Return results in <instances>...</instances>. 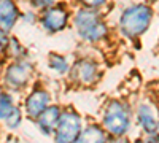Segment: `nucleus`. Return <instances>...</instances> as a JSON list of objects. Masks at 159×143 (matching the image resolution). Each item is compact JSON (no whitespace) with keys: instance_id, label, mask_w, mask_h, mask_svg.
I'll list each match as a JSON object with an SVG mask.
<instances>
[{"instance_id":"nucleus-1","label":"nucleus","mask_w":159,"mask_h":143,"mask_svg":"<svg viewBox=\"0 0 159 143\" xmlns=\"http://www.w3.org/2000/svg\"><path fill=\"white\" fill-rule=\"evenodd\" d=\"M99 123L110 137L129 135L134 129V105L126 97H110L100 108Z\"/></svg>"},{"instance_id":"nucleus-2","label":"nucleus","mask_w":159,"mask_h":143,"mask_svg":"<svg viewBox=\"0 0 159 143\" xmlns=\"http://www.w3.org/2000/svg\"><path fill=\"white\" fill-rule=\"evenodd\" d=\"M72 25L80 40L91 45L102 43L110 35V25L105 21L102 10L78 7L72 15Z\"/></svg>"},{"instance_id":"nucleus-3","label":"nucleus","mask_w":159,"mask_h":143,"mask_svg":"<svg viewBox=\"0 0 159 143\" xmlns=\"http://www.w3.org/2000/svg\"><path fill=\"white\" fill-rule=\"evenodd\" d=\"M154 11L151 5L137 2L126 7L118 18V30L127 40H139L148 32L153 22Z\"/></svg>"},{"instance_id":"nucleus-4","label":"nucleus","mask_w":159,"mask_h":143,"mask_svg":"<svg viewBox=\"0 0 159 143\" xmlns=\"http://www.w3.org/2000/svg\"><path fill=\"white\" fill-rule=\"evenodd\" d=\"M34 76H35V67L29 59L11 60L5 65L0 81H2L3 89L8 92H22V91L32 86Z\"/></svg>"},{"instance_id":"nucleus-5","label":"nucleus","mask_w":159,"mask_h":143,"mask_svg":"<svg viewBox=\"0 0 159 143\" xmlns=\"http://www.w3.org/2000/svg\"><path fill=\"white\" fill-rule=\"evenodd\" d=\"M102 76H103V69L100 62L96 60L94 57H86V56L72 60V67L67 75L70 84L83 89L97 86Z\"/></svg>"},{"instance_id":"nucleus-6","label":"nucleus","mask_w":159,"mask_h":143,"mask_svg":"<svg viewBox=\"0 0 159 143\" xmlns=\"http://www.w3.org/2000/svg\"><path fill=\"white\" fill-rule=\"evenodd\" d=\"M86 124L84 116L80 113L75 107H64L56 131L52 134L54 143H73L80 138Z\"/></svg>"},{"instance_id":"nucleus-7","label":"nucleus","mask_w":159,"mask_h":143,"mask_svg":"<svg viewBox=\"0 0 159 143\" xmlns=\"http://www.w3.org/2000/svg\"><path fill=\"white\" fill-rule=\"evenodd\" d=\"M51 103H52V96L49 91L40 83L32 84L22 102V110H24L25 118L35 121Z\"/></svg>"},{"instance_id":"nucleus-8","label":"nucleus","mask_w":159,"mask_h":143,"mask_svg":"<svg viewBox=\"0 0 159 143\" xmlns=\"http://www.w3.org/2000/svg\"><path fill=\"white\" fill-rule=\"evenodd\" d=\"M38 22L42 25V29L46 34H59L69 27V24L72 22V13L70 10L65 7L64 3H56L51 8L45 10L40 13Z\"/></svg>"},{"instance_id":"nucleus-9","label":"nucleus","mask_w":159,"mask_h":143,"mask_svg":"<svg viewBox=\"0 0 159 143\" xmlns=\"http://www.w3.org/2000/svg\"><path fill=\"white\" fill-rule=\"evenodd\" d=\"M134 126L142 135L159 132V108L151 100H140L134 107Z\"/></svg>"},{"instance_id":"nucleus-10","label":"nucleus","mask_w":159,"mask_h":143,"mask_svg":"<svg viewBox=\"0 0 159 143\" xmlns=\"http://www.w3.org/2000/svg\"><path fill=\"white\" fill-rule=\"evenodd\" d=\"M62 105L59 103H51V105L38 116V118L34 121L38 132L45 135V137H51L52 138V134L56 131V126L59 123V118H61V113H62Z\"/></svg>"},{"instance_id":"nucleus-11","label":"nucleus","mask_w":159,"mask_h":143,"mask_svg":"<svg viewBox=\"0 0 159 143\" xmlns=\"http://www.w3.org/2000/svg\"><path fill=\"white\" fill-rule=\"evenodd\" d=\"M21 19V10L16 0H0V29L11 32Z\"/></svg>"},{"instance_id":"nucleus-12","label":"nucleus","mask_w":159,"mask_h":143,"mask_svg":"<svg viewBox=\"0 0 159 143\" xmlns=\"http://www.w3.org/2000/svg\"><path fill=\"white\" fill-rule=\"evenodd\" d=\"M80 138H83L86 143H107L110 135L107 134V131L102 127L99 121H88L83 127Z\"/></svg>"},{"instance_id":"nucleus-13","label":"nucleus","mask_w":159,"mask_h":143,"mask_svg":"<svg viewBox=\"0 0 159 143\" xmlns=\"http://www.w3.org/2000/svg\"><path fill=\"white\" fill-rule=\"evenodd\" d=\"M72 67V60L59 53H51L48 56V69L56 76H67Z\"/></svg>"},{"instance_id":"nucleus-14","label":"nucleus","mask_w":159,"mask_h":143,"mask_svg":"<svg viewBox=\"0 0 159 143\" xmlns=\"http://www.w3.org/2000/svg\"><path fill=\"white\" fill-rule=\"evenodd\" d=\"M7 57H10L11 60H24V59H29V51L16 37H11L8 51H7Z\"/></svg>"},{"instance_id":"nucleus-15","label":"nucleus","mask_w":159,"mask_h":143,"mask_svg":"<svg viewBox=\"0 0 159 143\" xmlns=\"http://www.w3.org/2000/svg\"><path fill=\"white\" fill-rule=\"evenodd\" d=\"M24 110H22V107H19V105H16L15 107V110H13L8 116H7V119L2 123V126L7 129V131H18V129L22 126V121H24Z\"/></svg>"},{"instance_id":"nucleus-16","label":"nucleus","mask_w":159,"mask_h":143,"mask_svg":"<svg viewBox=\"0 0 159 143\" xmlns=\"http://www.w3.org/2000/svg\"><path fill=\"white\" fill-rule=\"evenodd\" d=\"M15 107H16V100L13 97V92L3 91L2 96H0V123L7 119V116L15 110Z\"/></svg>"},{"instance_id":"nucleus-17","label":"nucleus","mask_w":159,"mask_h":143,"mask_svg":"<svg viewBox=\"0 0 159 143\" xmlns=\"http://www.w3.org/2000/svg\"><path fill=\"white\" fill-rule=\"evenodd\" d=\"M27 3L32 10H35L37 13H42L48 8H51L52 5L57 3V0H27Z\"/></svg>"},{"instance_id":"nucleus-18","label":"nucleus","mask_w":159,"mask_h":143,"mask_svg":"<svg viewBox=\"0 0 159 143\" xmlns=\"http://www.w3.org/2000/svg\"><path fill=\"white\" fill-rule=\"evenodd\" d=\"M80 7L84 8H94V10H102L108 3V0H76Z\"/></svg>"},{"instance_id":"nucleus-19","label":"nucleus","mask_w":159,"mask_h":143,"mask_svg":"<svg viewBox=\"0 0 159 143\" xmlns=\"http://www.w3.org/2000/svg\"><path fill=\"white\" fill-rule=\"evenodd\" d=\"M10 32H5L0 29V57H7V51L10 45Z\"/></svg>"},{"instance_id":"nucleus-20","label":"nucleus","mask_w":159,"mask_h":143,"mask_svg":"<svg viewBox=\"0 0 159 143\" xmlns=\"http://www.w3.org/2000/svg\"><path fill=\"white\" fill-rule=\"evenodd\" d=\"M38 16L40 15H37V11L32 10V8L25 10V11H21V21L25 22V24H35L38 21Z\"/></svg>"},{"instance_id":"nucleus-21","label":"nucleus","mask_w":159,"mask_h":143,"mask_svg":"<svg viewBox=\"0 0 159 143\" xmlns=\"http://www.w3.org/2000/svg\"><path fill=\"white\" fill-rule=\"evenodd\" d=\"M107 143H132V138L129 135H119V137H110Z\"/></svg>"},{"instance_id":"nucleus-22","label":"nucleus","mask_w":159,"mask_h":143,"mask_svg":"<svg viewBox=\"0 0 159 143\" xmlns=\"http://www.w3.org/2000/svg\"><path fill=\"white\" fill-rule=\"evenodd\" d=\"M132 143H148V140H147V137L145 135H139V137H135V138H132Z\"/></svg>"},{"instance_id":"nucleus-23","label":"nucleus","mask_w":159,"mask_h":143,"mask_svg":"<svg viewBox=\"0 0 159 143\" xmlns=\"http://www.w3.org/2000/svg\"><path fill=\"white\" fill-rule=\"evenodd\" d=\"M5 143H21V141H19V138H18V137L10 135V137L7 138V141H5Z\"/></svg>"},{"instance_id":"nucleus-24","label":"nucleus","mask_w":159,"mask_h":143,"mask_svg":"<svg viewBox=\"0 0 159 143\" xmlns=\"http://www.w3.org/2000/svg\"><path fill=\"white\" fill-rule=\"evenodd\" d=\"M73 143H86V141H84L83 138H78V140H76V141H73Z\"/></svg>"},{"instance_id":"nucleus-25","label":"nucleus","mask_w":159,"mask_h":143,"mask_svg":"<svg viewBox=\"0 0 159 143\" xmlns=\"http://www.w3.org/2000/svg\"><path fill=\"white\" fill-rule=\"evenodd\" d=\"M3 91H5V89H3V86H2V81H0V96H2Z\"/></svg>"}]
</instances>
